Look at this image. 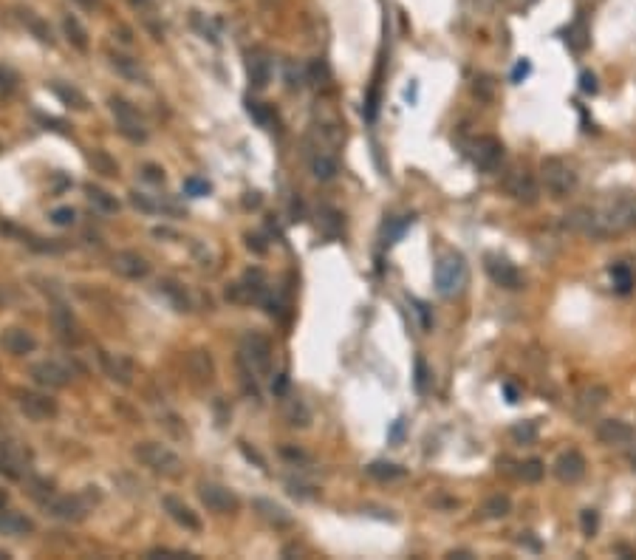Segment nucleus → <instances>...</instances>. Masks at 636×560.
Wrapping results in <instances>:
<instances>
[{"label": "nucleus", "mask_w": 636, "mask_h": 560, "mask_svg": "<svg viewBox=\"0 0 636 560\" xmlns=\"http://www.w3.org/2000/svg\"><path fill=\"white\" fill-rule=\"evenodd\" d=\"M416 387H418L421 393L427 390V365H424V359L416 362Z\"/></svg>", "instance_id": "42"}, {"label": "nucleus", "mask_w": 636, "mask_h": 560, "mask_svg": "<svg viewBox=\"0 0 636 560\" xmlns=\"http://www.w3.org/2000/svg\"><path fill=\"white\" fill-rule=\"evenodd\" d=\"M582 529H585V535H594V529H596V512L594 509L582 512Z\"/></svg>", "instance_id": "43"}, {"label": "nucleus", "mask_w": 636, "mask_h": 560, "mask_svg": "<svg viewBox=\"0 0 636 560\" xmlns=\"http://www.w3.org/2000/svg\"><path fill=\"white\" fill-rule=\"evenodd\" d=\"M17 407L31 421H48L57 416V402L48 393H37V390H17Z\"/></svg>", "instance_id": "10"}, {"label": "nucleus", "mask_w": 636, "mask_h": 560, "mask_svg": "<svg viewBox=\"0 0 636 560\" xmlns=\"http://www.w3.org/2000/svg\"><path fill=\"white\" fill-rule=\"evenodd\" d=\"M130 3H133V6H136V8H144V6H147V3H150V0H130Z\"/></svg>", "instance_id": "50"}, {"label": "nucleus", "mask_w": 636, "mask_h": 560, "mask_svg": "<svg viewBox=\"0 0 636 560\" xmlns=\"http://www.w3.org/2000/svg\"><path fill=\"white\" fill-rule=\"evenodd\" d=\"M254 509L271 523V526H288L291 523V515L280 506V503H274V501H266V498H257L254 501Z\"/></svg>", "instance_id": "22"}, {"label": "nucleus", "mask_w": 636, "mask_h": 560, "mask_svg": "<svg viewBox=\"0 0 636 560\" xmlns=\"http://www.w3.org/2000/svg\"><path fill=\"white\" fill-rule=\"evenodd\" d=\"M367 475H373L379 481H396V478H404L407 469L399 464H390V461H373V464H367Z\"/></svg>", "instance_id": "26"}, {"label": "nucleus", "mask_w": 636, "mask_h": 560, "mask_svg": "<svg viewBox=\"0 0 636 560\" xmlns=\"http://www.w3.org/2000/svg\"><path fill=\"white\" fill-rule=\"evenodd\" d=\"M509 509H512V503H509L506 495H495V498H489L483 503V515L486 518H503V515H509Z\"/></svg>", "instance_id": "30"}, {"label": "nucleus", "mask_w": 636, "mask_h": 560, "mask_svg": "<svg viewBox=\"0 0 636 560\" xmlns=\"http://www.w3.org/2000/svg\"><path fill=\"white\" fill-rule=\"evenodd\" d=\"M141 170H144V178H147V181H153V184H161V181H164V170H161V167H155V164H144Z\"/></svg>", "instance_id": "41"}, {"label": "nucleus", "mask_w": 636, "mask_h": 560, "mask_svg": "<svg viewBox=\"0 0 636 560\" xmlns=\"http://www.w3.org/2000/svg\"><path fill=\"white\" fill-rule=\"evenodd\" d=\"M269 79H271V62L266 57H260V54H252L249 57V82L254 88H266Z\"/></svg>", "instance_id": "23"}, {"label": "nucleus", "mask_w": 636, "mask_h": 560, "mask_svg": "<svg viewBox=\"0 0 636 560\" xmlns=\"http://www.w3.org/2000/svg\"><path fill=\"white\" fill-rule=\"evenodd\" d=\"M198 498H201V503H204L209 512H218V515L237 512V506H240L237 495H235L229 486L212 484V481H204V484L198 486Z\"/></svg>", "instance_id": "9"}, {"label": "nucleus", "mask_w": 636, "mask_h": 560, "mask_svg": "<svg viewBox=\"0 0 636 560\" xmlns=\"http://www.w3.org/2000/svg\"><path fill=\"white\" fill-rule=\"evenodd\" d=\"M529 74V62H517V68H514V79H520V76H526Z\"/></svg>", "instance_id": "46"}, {"label": "nucleus", "mask_w": 636, "mask_h": 560, "mask_svg": "<svg viewBox=\"0 0 636 560\" xmlns=\"http://www.w3.org/2000/svg\"><path fill=\"white\" fill-rule=\"evenodd\" d=\"M102 362H105V368H107V373H110L113 379H119L122 385L130 382V362H127V359H122L119 354H116V356H113V354H102Z\"/></svg>", "instance_id": "27"}, {"label": "nucleus", "mask_w": 636, "mask_h": 560, "mask_svg": "<svg viewBox=\"0 0 636 560\" xmlns=\"http://www.w3.org/2000/svg\"><path fill=\"white\" fill-rule=\"evenodd\" d=\"M6 503H8V495H6V492H3V489H0V512H3V509H6Z\"/></svg>", "instance_id": "49"}, {"label": "nucleus", "mask_w": 636, "mask_h": 560, "mask_svg": "<svg viewBox=\"0 0 636 560\" xmlns=\"http://www.w3.org/2000/svg\"><path fill=\"white\" fill-rule=\"evenodd\" d=\"M73 218H76V212H73L71 206H57V209L51 212V221H54L57 226H71Z\"/></svg>", "instance_id": "37"}, {"label": "nucleus", "mask_w": 636, "mask_h": 560, "mask_svg": "<svg viewBox=\"0 0 636 560\" xmlns=\"http://www.w3.org/2000/svg\"><path fill=\"white\" fill-rule=\"evenodd\" d=\"M14 88H17V74H14L11 68L0 65V91H3V93H11Z\"/></svg>", "instance_id": "40"}, {"label": "nucleus", "mask_w": 636, "mask_h": 560, "mask_svg": "<svg viewBox=\"0 0 636 560\" xmlns=\"http://www.w3.org/2000/svg\"><path fill=\"white\" fill-rule=\"evenodd\" d=\"M88 198H90L102 212H116V209H119V201H116L110 192L99 189V187H88Z\"/></svg>", "instance_id": "29"}, {"label": "nucleus", "mask_w": 636, "mask_h": 560, "mask_svg": "<svg viewBox=\"0 0 636 560\" xmlns=\"http://www.w3.org/2000/svg\"><path fill=\"white\" fill-rule=\"evenodd\" d=\"M113 272L122 274V277H127V280H141V277L150 274V263H147L144 255L124 249V252H116L113 255Z\"/></svg>", "instance_id": "13"}, {"label": "nucleus", "mask_w": 636, "mask_h": 560, "mask_svg": "<svg viewBox=\"0 0 636 560\" xmlns=\"http://www.w3.org/2000/svg\"><path fill=\"white\" fill-rule=\"evenodd\" d=\"M110 110L116 116V124H119L122 136H127L130 141H144L147 139V124H144V119L139 116V110L130 102H124L122 96H113L110 99Z\"/></svg>", "instance_id": "7"}, {"label": "nucleus", "mask_w": 636, "mask_h": 560, "mask_svg": "<svg viewBox=\"0 0 636 560\" xmlns=\"http://www.w3.org/2000/svg\"><path fill=\"white\" fill-rule=\"evenodd\" d=\"M582 91H585V93H594V91H596V79H594V74H582Z\"/></svg>", "instance_id": "45"}, {"label": "nucleus", "mask_w": 636, "mask_h": 560, "mask_svg": "<svg viewBox=\"0 0 636 560\" xmlns=\"http://www.w3.org/2000/svg\"><path fill=\"white\" fill-rule=\"evenodd\" d=\"M554 475H557L563 484L579 481V478L585 475V458H582V453H577V450L563 453V455L554 461Z\"/></svg>", "instance_id": "15"}, {"label": "nucleus", "mask_w": 636, "mask_h": 560, "mask_svg": "<svg viewBox=\"0 0 636 560\" xmlns=\"http://www.w3.org/2000/svg\"><path fill=\"white\" fill-rule=\"evenodd\" d=\"M133 455L144 464V467H150L153 472H158V475H178L181 472V467H184V461H181V455L175 453V450H170L167 444H161V441H141V444H136V450H133Z\"/></svg>", "instance_id": "5"}, {"label": "nucleus", "mask_w": 636, "mask_h": 560, "mask_svg": "<svg viewBox=\"0 0 636 560\" xmlns=\"http://www.w3.org/2000/svg\"><path fill=\"white\" fill-rule=\"evenodd\" d=\"M212 187H209V181L206 178H198V175H189L187 181H184V192L187 195H192V198H201V195H206Z\"/></svg>", "instance_id": "33"}, {"label": "nucleus", "mask_w": 636, "mask_h": 560, "mask_svg": "<svg viewBox=\"0 0 636 560\" xmlns=\"http://www.w3.org/2000/svg\"><path fill=\"white\" fill-rule=\"evenodd\" d=\"M0 303H3V294H0Z\"/></svg>", "instance_id": "51"}, {"label": "nucleus", "mask_w": 636, "mask_h": 560, "mask_svg": "<svg viewBox=\"0 0 636 560\" xmlns=\"http://www.w3.org/2000/svg\"><path fill=\"white\" fill-rule=\"evenodd\" d=\"M130 195H133V204H136L139 209H144V212H153V209H155V206H153V201H147L141 192H130Z\"/></svg>", "instance_id": "44"}, {"label": "nucleus", "mask_w": 636, "mask_h": 560, "mask_svg": "<svg viewBox=\"0 0 636 560\" xmlns=\"http://www.w3.org/2000/svg\"><path fill=\"white\" fill-rule=\"evenodd\" d=\"M0 529L6 532V535H25V532H31L34 529V523L23 515V512H0Z\"/></svg>", "instance_id": "24"}, {"label": "nucleus", "mask_w": 636, "mask_h": 560, "mask_svg": "<svg viewBox=\"0 0 636 560\" xmlns=\"http://www.w3.org/2000/svg\"><path fill=\"white\" fill-rule=\"evenodd\" d=\"M54 91H57V93H59V96H62L65 102H73V107H85V96H82L79 91H73V88L68 91V88H62L59 82H54Z\"/></svg>", "instance_id": "36"}, {"label": "nucleus", "mask_w": 636, "mask_h": 560, "mask_svg": "<svg viewBox=\"0 0 636 560\" xmlns=\"http://www.w3.org/2000/svg\"><path fill=\"white\" fill-rule=\"evenodd\" d=\"M466 156L478 170H495L503 158V144L495 136H475L466 141Z\"/></svg>", "instance_id": "8"}, {"label": "nucleus", "mask_w": 636, "mask_h": 560, "mask_svg": "<svg viewBox=\"0 0 636 560\" xmlns=\"http://www.w3.org/2000/svg\"><path fill=\"white\" fill-rule=\"evenodd\" d=\"M466 283H469V269H466V260L458 252H449V255H444L435 263V288H438V294L455 297V294H461L466 288Z\"/></svg>", "instance_id": "4"}, {"label": "nucleus", "mask_w": 636, "mask_h": 560, "mask_svg": "<svg viewBox=\"0 0 636 560\" xmlns=\"http://www.w3.org/2000/svg\"><path fill=\"white\" fill-rule=\"evenodd\" d=\"M410 223H413V218H410V215H404V218L393 221V223H390V232L384 229V240H387V243H396V240H399V235H401V232H404V229H407Z\"/></svg>", "instance_id": "35"}, {"label": "nucleus", "mask_w": 636, "mask_h": 560, "mask_svg": "<svg viewBox=\"0 0 636 560\" xmlns=\"http://www.w3.org/2000/svg\"><path fill=\"white\" fill-rule=\"evenodd\" d=\"M161 503H164V512H167L178 526H184V529H189V532H198V529H201V518H198L184 501H178L175 495H164Z\"/></svg>", "instance_id": "17"}, {"label": "nucleus", "mask_w": 636, "mask_h": 560, "mask_svg": "<svg viewBox=\"0 0 636 560\" xmlns=\"http://www.w3.org/2000/svg\"><path fill=\"white\" fill-rule=\"evenodd\" d=\"M540 181L546 187V192H551V198H565L574 192L577 187V173L557 156H548L543 158L540 164Z\"/></svg>", "instance_id": "6"}, {"label": "nucleus", "mask_w": 636, "mask_h": 560, "mask_svg": "<svg viewBox=\"0 0 636 560\" xmlns=\"http://www.w3.org/2000/svg\"><path fill=\"white\" fill-rule=\"evenodd\" d=\"M506 192H509L512 198H517V201L531 204V201L537 198V184H534V178H531L526 170H512V173L506 175Z\"/></svg>", "instance_id": "16"}, {"label": "nucleus", "mask_w": 636, "mask_h": 560, "mask_svg": "<svg viewBox=\"0 0 636 560\" xmlns=\"http://www.w3.org/2000/svg\"><path fill=\"white\" fill-rule=\"evenodd\" d=\"M62 31H65L68 42H71L76 51H82V54L88 51V45H90V42H88V31H85V25H82L73 14H65V17H62Z\"/></svg>", "instance_id": "21"}, {"label": "nucleus", "mask_w": 636, "mask_h": 560, "mask_svg": "<svg viewBox=\"0 0 636 560\" xmlns=\"http://www.w3.org/2000/svg\"><path fill=\"white\" fill-rule=\"evenodd\" d=\"M605 399H608V390L605 387H588V390H582V404L591 407V410L599 407Z\"/></svg>", "instance_id": "34"}, {"label": "nucleus", "mask_w": 636, "mask_h": 560, "mask_svg": "<svg viewBox=\"0 0 636 560\" xmlns=\"http://www.w3.org/2000/svg\"><path fill=\"white\" fill-rule=\"evenodd\" d=\"M543 472H546V467H543V461H537V458L520 464V478L529 481V484H537V481L543 478Z\"/></svg>", "instance_id": "31"}, {"label": "nucleus", "mask_w": 636, "mask_h": 560, "mask_svg": "<svg viewBox=\"0 0 636 560\" xmlns=\"http://www.w3.org/2000/svg\"><path fill=\"white\" fill-rule=\"evenodd\" d=\"M76 3H79L82 8H99V3H102V0H76Z\"/></svg>", "instance_id": "48"}, {"label": "nucleus", "mask_w": 636, "mask_h": 560, "mask_svg": "<svg viewBox=\"0 0 636 560\" xmlns=\"http://www.w3.org/2000/svg\"><path fill=\"white\" fill-rule=\"evenodd\" d=\"M249 246H254V252H266V246L260 243V238H257V235H254V238L249 235Z\"/></svg>", "instance_id": "47"}, {"label": "nucleus", "mask_w": 636, "mask_h": 560, "mask_svg": "<svg viewBox=\"0 0 636 560\" xmlns=\"http://www.w3.org/2000/svg\"><path fill=\"white\" fill-rule=\"evenodd\" d=\"M110 68H113L119 76H124L127 82H141V85H150V76H147V71L141 68V62H139V59H133V57H127V54L113 51V54H110Z\"/></svg>", "instance_id": "18"}, {"label": "nucleus", "mask_w": 636, "mask_h": 560, "mask_svg": "<svg viewBox=\"0 0 636 560\" xmlns=\"http://www.w3.org/2000/svg\"><path fill=\"white\" fill-rule=\"evenodd\" d=\"M28 376H31L37 385L51 387V390L65 387V385L71 382V371H68L62 362H57V359H42V362H34V365L28 368Z\"/></svg>", "instance_id": "11"}, {"label": "nucleus", "mask_w": 636, "mask_h": 560, "mask_svg": "<svg viewBox=\"0 0 636 560\" xmlns=\"http://www.w3.org/2000/svg\"><path fill=\"white\" fill-rule=\"evenodd\" d=\"M486 274H489L492 283L500 286V288H512V291H514V288L523 286V277H520L517 266H514L512 260L500 257V255H486Z\"/></svg>", "instance_id": "12"}, {"label": "nucleus", "mask_w": 636, "mask_h": 560, "mask_svg": "<svg viewBox=\"0 0 636 560\" xmlns=\"http://www.w3.org/2000/svg\"><path fill=\"white\" fill-rule=\"evenodd\" d=\"M271 356H274V345L266 334L249 331L240 339V356L237 362L243 368H249L254 376H269L271 373Z\"/></svg>", "instance_id": "2"}, {"label": "nucleus", "mask_w": 636, "mask_h": 560, "mask_svg": "<svg viewBox=\"0 0 636 560\" xmlns=\"http://www.w3.org/2000/svg\"><path fill=\"white\" fill-rule=\"evenodd\" d=\"M161 288H164V291H167V294H170V297L175 300V305H178L181 311H184V308H189V303H187V294H184L181 288H175V283H172V280H164V283H161Z\"/></svg>", "instance_id": "38"}, {"label": "nucleus", "mask_w": 636, "mask_h": 560, "mask_svg": "<svg viewBox=\"0 0 636 560\" xmlns=\"http://www.w3.org/2000/svg\"><path fill=\"white\" fill-rule=\"evenodd\" d=\"M563 223L588 238H619L636 229V192H605L594 204L574 206L563 215Z\"/></svg>", "instance_id": "1"}, {"label": "nucleus", "mask_w": 636, "mask_h": 560, "mask_svg": "<svg viewBox=\"0 0 636 560\" xmlns=\"http://www.w3.org/2000/svg\"><path fill=\"white\" fill-rule=\"evenodd\" d=\"M246 107H249V113L257 119V124H263V127H271V122H274V113L269 110V107H263L260 102H254V99H249L246 102Z\"/></svg>", "instance_id": "32"}, {"label": "nucleus", "mask_w": 636, "mask_h": 560, "mask_svg": "<svg viewBox=\"0 0 636 560\" xmlns=\"http://www.w3.org/2000/svg\"><path fill=\"white\" fill-rule=\"evenodd\" d=\"M17 17H20V23L40 40V42H54V34H51V25H48V20H42L37 11H31V8H17Z\"/></svg>", "instance_id": "20"}, {"label": "nucleus", "mask_w": 636, "mask_h": 560, "mask_svg": "<svg viewBox=\"0 0 636 560\" xmlns=\"http://www.w3.org/2000/svg\"><path fill=\"white\" fill-rule=\"evenodd\" d=\"M96 486H85V492L79 495H57L51 492L45 501H42V509L59 520H82L88 512H90V503L99 501V492H93Z\"/></svg>", "instance_id": "3"}, {"label": "nucleus", "mask_w": 636, "mask_h": 560, "mask_svg": "<svg viewBox=\"0 0 636 560\" xmlns=\"http://www.w3.org/2000/svg\"><path fill=\"white\" fill-rule=\"evenodd\" d=\"M611 280H613V288H616L619 294H628L636 277H633V272H630L625 263H613V266H611Z\"/></svg>", "instance_id": "28"}, {"label": "nucleus", "mask_w": 636, "mask_h": 560, "mask_svg": "<svg viewBox=\"0 0 636 560\" xmlns=\"http://www.w3.org/2000/svg\"><path fill=\"white\" fill-rule=\"evenodd\" d=\"M596 438L602 444H611V447H619V444H630L633 441V427L622 419H605L596 424Z\"/></svg>", "instance_id": "14"}, {"label": "nucleus", "mask_w": 636, "mask_h": 560, "mask_svg": "<svg viewBox=\"0 0 636 560\" xmlns=\"http://www.w3.org/2000/svg\"><path fill=\"white\" fill-rule=\"evenodd\" d=\"M311 170H314V175H317L319 181H331V178L336 175V158H334L331 153L317 150V153L311 156Z\"/></svg>", "instance_id": "25"}, {"label": "nucleus", "mask_w": 636, "mask_h": 560, "mask_svg": "<svg viewBox=\"0 0 636 560\" xmlns=\"http://www.w3.org/2000/svg\"><path fill=\"white\" fill-rule=\"evenodd\" d=\"M0 345H3L8 354L23 356V354H31V351L37 348V339H34V334L25 331V328H6L3 337H0Z\"/></svg>", "instance_id": "19"}, {"label": "nucleus", "mask_w": 636, "mask_h": 560, "mask_svg": "<svg viewBox=\"0 0 636 560\" xmlns=\"http://www.w3.org/2000/svg\"><path fill=\"white\" fill-rule=\"evenodd\" d=\"M512 436L520 438V441H531L537 436V421H526V424H514L512 427Z\"/></svg>", "instance_id": "39"}]
</instances>
